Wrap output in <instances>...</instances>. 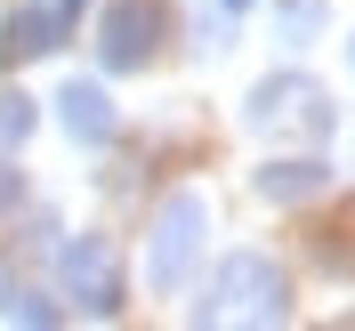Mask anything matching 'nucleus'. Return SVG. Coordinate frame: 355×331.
Here are the masks:
<instances>
[{
	"mask_svg": "<svg viewBox=\"0 0 355 331\" xmlns=\"http://www.w3.org/2000/svg\"><path fill=\"white\" fill-rule=\"evenodd\" d=\"M283 315H291V283L266 251H226L194 299V323H283Z\"/></svg>",
	"mask_w": 355,
	"mask_h": 331,
	"instance_id": "nucleus-1",
	"label": "nucleus"
},
{
	"mask_svg": "<svg viewBox=\"0 0 355 331\" xmlns=\"http://www.w3.org/2000/svg\"><path fill=\"white\" fill-rule=\"evenodd\" d=\"M8 291H17V275H8V266H0V315H8Z\"/></svg>",
	"mask_w": 355,
	"mask_h": 331,
	"instance_id": "nucleus-13",
	"label": "nucleus"
},
{
	"mask_svg": "<svg viewBox=\"0 0 355 331\" xmlns=\"http://www.w3.org/2000/svg\"><path fill=\"white\" fill-rule=\"evenodd\" d=\"M89 0H17L8 24H0V57L17 65V57H57L73 41V24H81Z\"/></svg>",
	"mask_w": 355,
	"mask_h": 331,
	"instance_id": "nucleus-6",
	"label": "nucleus"
},
{
	"mask_svg": "<svg viewBox=\"0 0 355 331\" xmlns=\"http://www.w3.org/2000/svg\"><path fill=\"white\" fill-rule=\"evenodd\" d=\"M331 121H339L331 89L315 81V73H266L243 97V130H259V137H307V146H323Z\"/></svg>",
	"mask_w": 355,
	"mask_h": 331,
	"instance_id": "nucleus-2",
	"label": "nucleus"
},
{
	"mask_svg": "<svg viewBox=\"0 0 355 331\" xmlns=\"http://www.w3.org/2000/svg\"><path fill=\"white\" fill-rule=\"evenodd\" d=\"M226 8H250V0H226Z\"/></svg>",
	"mask_w": 355,
	"mask_h": 331,
	"instance_id": "nucleus-15",
	"label": "nucleus"
},
{
	"mask_svg": "<svg viewBox=\"0 0 355 331\" xmlns=\"http://www.w3.org/2000/svg\"><path fill=\"white\" fill-rule=\"evenodd\" d=\"M315 33V0H283V41H307Z\"/></svg>",
	"mask_w": 355,
	"mask_h": 331,
	"instance_id": "nucleus-11",
	"label": "nucleus"
},
{
	"mask_svg": "<svg viewBox=\"0 0 355 331\" xmlns=\"http://www.w3.org/2000/svg\"><path fill=\"white\" fill-rule=\"evenodd\" d=\"M347 65H355V33H347Z\"/></svg>",
	"mask_w": 355,
	"mask_h": 331,
	"instance_id": "nucleus-14",
	"label": "nucleus"
},
{
	"mask_svg": "<svg viewBox=\"0 0 355 331\" xmlns=\"http://www.w3.org/2000/svg\"><path fill=\"white\" fill-rule=\"evenodd\" d=\"M162 33H170V17L154 0H113L97 17V65L105 73H146L162 57Z\"/></svg>",
	"mask_w": 355,
	"mask_h": 331,
	"instance_id": "nucleus-5",
	"label": "nucleus"
},
{
	"mask_svg": "<svg viewBox=\"0 0 355 331\" xmlns=\"http://www.w3.org/2000/svg\"><path fill=\"white\" fill-rule=\"evenodd\" d=\"M202 243H210V202H202L194 186L162 194L154 226H146V283H154V291H178L186 275H194Z\"/></svg>",
	"mask_w": 355,
	"mask_h": 331,
	"instance_id": "nucleus-3",
	"label": "nucleus"
},
{
	"mask_svg": "<svg viewBox=\"0 0 355 331\" xmlns=\"http://www.w3.org/2000/svg\"><path fill=\"white\" fill-rule=\"evenodd\" d=\"M0 323H33V331H49V323H65V307H57V299H41V291H8V315H0Z\"/></svg>",
	"mask_w": 355,
	"mask_h": 331,
	"instance_id": "nucleus-10",
	"label": "nucleus"
},
{
	"mask_svg": "<svg viewBox=\"0 0 355 331\" xmlns=\"http://www.w3.org/2000/svg\"><path fill=\"white\" fill-rule=\"evenodd\" d=\"M17 202H24V170H17V162H8V154H0V219H8Z\"/></svg>",
	"mask_w": 355,
	"mask_h": 331,
	"instance_id": "nucleus-12",
	"label": "nucleus"
},
{
	"mask_svg": "<svg viewBox=\"0 0 355 331\" xmlns=\"http://www.w3.org/2000/svg\"><path fill=\"white\" fill-rule=\"evenodd\" d=\"M259 202H275V210H291V202H315V194H331V162H315V154H299V162H266L259 178Z\"/></svg>",
	"mask_w": 355,
	"mask_h": 331,
	"instance_id": "nucleus-8",
	"label": "nucleus"
},
{
	"mask_svg": "<svg viewBox=\"0 0 355 331\" xmlns=\"http://www.w3.org/2000/svg\"><path fill=\"white\" fill-rule=\"evenodd\" d=\"M33 121H41V105H33L24 89H0V146H24Z\"/></svg>",
	"mask_w": 355,
	"mask_h": 331,
	"instance_id": "nucleus-9",
	"label": "nucleus"
},
{
	"mask_svg": "<svg viewBox=\"0 0 355 331\" xmlns=\"http://www.w3.org/2000/svg\"><path fill=\"white\" fill-rule=\"evenodd\" d=\"M57 283H65V299L89 307V315H121V299H130L121 259H113L105 235H65V243H57Z\"/></svg>",
	"mask_w": 355,
	"mask_h": 331,
	"instance_id": "nucleus-4",
	"label": "nucleus"
},
{
	"mask_svg": "<svg viewBox=\"0 0 355 331\" xmlns=\"http://www.w3.org/2000/svg\"><path fill=\"white\" fill-rule=\"evenodd\" d=\"M57 121H65L73 146H113V137H121V113H113V97H105L97 81H81V73L57 89Z\"/></svg>",
	"mask_w": 355,
	"mask_h": 331,
	"instance_id": "nucleus-7",
	"label": "nucleus"
}]
</instances>
